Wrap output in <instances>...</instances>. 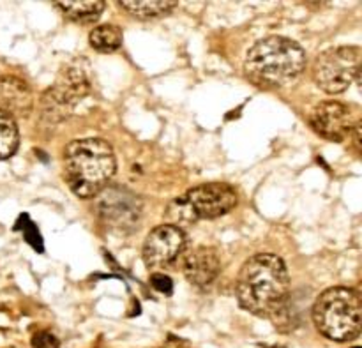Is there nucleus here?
<instances>
[{
	"mask_svg": "<svg viewBox=\"0 0 362 348\" xmlns=\"http://www.w3.org/2000/svg\"><path fill=\"white\" fill-rule=\"evenodd\" d=\"M90 46L99 53H113L122 46V30L117 25H99L88 35Z\"/></svg>",
	"mask_w": 362,
	"mask_h": 348,
	"instance_id": "15",
	"label": "nucleus"
},
{
	"mask_svg": "<svg viewBox=\"0 0 362 348\" xmlns=\"http://www.w3.org/2000/svg\"><path fill=\"white\" fill-rule=\"evenodd\" d=\"M90 71L83 59H76L64 66L60 71L59 80L53 87L42 94L41 98V115L42 120L49 124H57L67 119L73 112L74 105L90 92Z\"/></svg>",
	"mask_w": 362,
	"mask_h": 348,
	"instance_id": "5",
	"label": "nucleus"
},
{
	"mask_svg": "<svg viewBox=\"0 0 362 348\" xmlns=\"http://www.w3.org/2000/svg\"><path fill=\"white\" fill-rule=\"evenodd\" d=\"M32 348H60V343L52 332L41 331L32 336Z\"/></svg>",
	"mask_w": 362,
	"mask_h": 348,
	"instance_id": "19",
	"label": "nucleus"
},
{
	"mask_svg": "<svg viewBox=\"0 0 362 348\" xmlns=\"http://www.w3.org/2000/svg\"><path fill=\"white\" fill-rule=\"evenodd\" d=\"M357 117L352 106L339 101H322L310 115V126L315 133L331 141H343L357 126Z\"/></svg>",
	"mask_w": 362,
	"mask_h": 348,
	"instance_id": "9",
	"label": "nucleus"
},
{
	"mask_svg": "<svg viewBox=\"0 0 362 348\" xmlns=\"http://www.w3.org/2000/svg\"><path fill=\"white\" fill-rule=\"evenodd\" d=\"M290 278L278 255H257L243 265L237 278L239 304L257 317H272L288 299Z\"/></svg>",
	"mask_w": 362,
	"mask_h": 348,
	"instance_id": "1",
	"label": "nucleus"
},
{
	"mask_svg": "<svg viewBox=\"0 0 362 348\" xmlns=\"http://www.w3.org/2000/svg\"><path fill=\"white\" fill-rule=\"evenodd\" d=\"M119 4L133 16L140 20H151V18L168 14L179 2L175 0H122Z\"/></svg>",
	"mask_w": 362,
	"mask_h": 348,
	"instance_id": "14",
	"label": "nucleus"
},
{
	"mask_svg": "<svg viewBox=\"0 0 362 348\" xmlns=\"http://www.w3.org/2000/svg\"><path fill=\"white\" fill-rule=\"evenodd\" d=\"M115 168V154L108 141L101 138L71 141L64 154V177L80 198L99 197L108 187Z\"/></svg>",
	"mask_w": 362,
	"mask_h": 348,
	"instance_id": "3",
	"label": "nucleus"
},
{
	"mask_svg": "<svg viewBox=\"0 0 362 348\" xmlns=\"http://www.w3.org/2000/svg\"><path fill=\"white\" fill-rule=\"evenodd\" d=\"M306 67V53L288 37L260 39L247 52L244 71L258 87L281 88L293 83Z\"/></svg>",
	"mask_w": 362,
	"mask_h": 348,
	"instance_id": "2",
	"label": "nucleus"
},
{
	"mask_svg": "<svg viewBox=\"0 0 362 348\" xmlns=\"http://www.w3.org/2000/svg\"><path fill=\"white\" fill-rule=\"evenodd\" d=\"M99 195V218L108 228L119 233H131L140 225L141 202L136 195L119 186L103 190Z\"/></svg>",
	"mask_w": 362,
	"mask_h": 348,
	"instance_id": "7",
	"label": "nucleus"
},
{
	"mask_svg": "<svg viewBox=\"0 0 362 348\" xmlns=\"http://www.w3.org/2000/svg\"><path fill=\"white\" fill-rule=\"evenodd\" d=\"M57 7L66 14L69 20L80 21V23H90L95 21L105 11L103 0H67V2H55Z\"/></svg>",
	"mask_w": 362,
	"mask_h": 348,
	"instance_id": "13",
	"label": "nucleus"
},
{
	"mask_svg": "<svg viewBox=\"0 0 362 348\" xmlns=\"http://www.w3.org/2000/svg\"><path fill=\"white\" fill-rule=\"evenodd\" d=\"M32 105H34L32 91L23 80L14 76L0 78V110L9 115L27 117Z\"/></svg>",
	"mask_w": 362,
	"mask_h": 348,
	"instance_id": "12",
	"label": "nucleus"
},
{
	"mask_svg": "<svg viewBox=\"0 0 362 348\" xmlns=\"http://www.w3.org/2000/svg\"><path fill=\"white\" fill-rule=\"evenodd\" d=\"M359 46H338L325 50L313 64V80L327 94H341L361 73Z\"/></svg>",
	"mask_w": 362,
	"mask_h": 348,
	"instance_id": "6",
	"label": "nucleus"
},
{
	"mask_svg": "<svg viewBox=\"0 0 362 348\" xmlns=\"http://www.w3.org/2000/svg\"><path fill=\"white\" fill-rule=\"evenodd\" d=\"M184 200L194 219H216L228 214L239 198L228 184L209 182L193 187Z\"/></svg>",
	"mask_w": 362,
	"mask_h": 348,
	"instance_id": "8",
	"label": "nucleus"
},
{
	"mask_svg": "<svg viewBox=\"0 0 362 348\" xmlns=\"http://www.w3.org/2000/svg\"><path fill=\"white\" fill-rule=\"evenodd\" d=\"M151 285H152V289L158 290V292H161V294H166V296H170V294L173 292L172 278L166 274H163V272H154V274L151 276Z\"/></svg>",
	"mask_w": 362,
	"mask_h": 348,
	"instance_id": "18",
	"label": "nucleus"
},
{
	"mask_svg": "<svg viewBox=\"0 0 362 348\" xmlns=\"http://www.w3.org/2000/svg\"><path fill=\"white\" fill-rule=\"evenodd\" d=\"M186 248V236L175 225H161L152 230L144 244L145 265L151 269L166 267L182 255Z\"/></svg>",
	"mask_w": 362,
	"mask_h": 348,
	"instance_id": "10",
	"label": "nucleus"
},
{
	"mask_svg": "<svg viewBox=\"0 0 362 348\" xmlns=\"http://www.w3.org/2000/svg\"><path fill=\"white\" fill-rule=\"evenodd\" d=\"M313 322L325 338L352 342L362 329L361 296L349 286L327 289L315 301Z\"/></svg>",
	"mask_w": 362,
	"mask_h": 348,
	"instance_id": "4",
	"label": "nucleus"
},
{
	"mask_svg": "<svg viewBox=\"0 0 362 348\" xmlns=\"http://www.w3.org/2000/svg\"><path fill=\"white\" fill-rule=\"evenodd\" d=\"M221 271L219 253L214 248H197L184 258V276L194 286H209Z\"/></svg>",
	"mask_w": 362,
	"mask_h": 348,
	"instance_id": "11",
	"label": "nucleus"
},
{
	"mask_svg": "<svg viewBox=\"0 0 362 348\" xmlns=\"http://www.w3.org/2000/svg\"><path fill=\"white\" fill-rule=\"evenodd\" d=\"M20 226H23V230H21V232H23L25 240H27V243L30 244V246L34 248L35 251H42V239H41V236H39V232H37V226H35L34 223L28 219V214H21L20 216L18 223L14 225V230L20 228Z\"/></svg>",
	"mask_w": 362,
	"mask_h": 348,
	"instance_id": "17",
	"label": "nucleus"
},
{
	"mask_svg": "<svg viewBox=\"0 0 362 348\" xmlns=\"http://www.w3.org/2000/svg\"><path fill=\"white\" fill-rule=\"evenodd\" d=\"M20 144V133L14 117L0 110V161L9 159Z\"/></svg>",
	"mask_w": 362,
	"mask_h": 348,
	"instance_id": "16",
	"label": "nucleus"
}]
</instances>
